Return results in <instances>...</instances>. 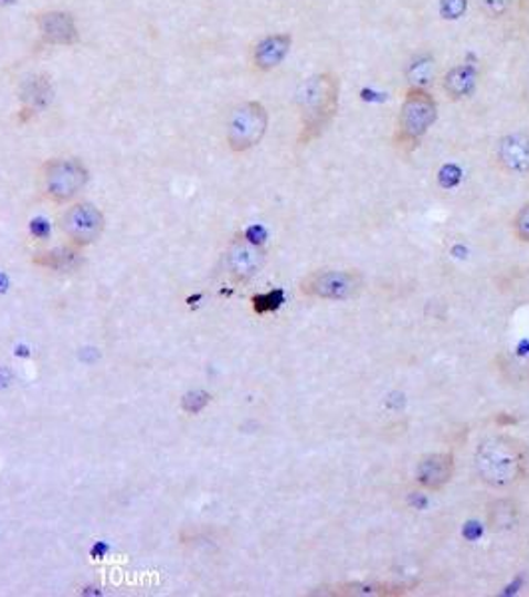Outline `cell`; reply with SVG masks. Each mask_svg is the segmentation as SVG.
I'll return each mask as SVG.
<instances>
[{"instance_id":"cell-22","label":"cell","mask_w":529,"mask_h":597,"mask_svg":"<svg viewBox=\"0 0 529 597\" xmlns=\"http://www.w3.org/2000/svg\"><path fill=\"white\" fill-rule=\"evenodd\" d=\"M526 81H528L529 84V61L528 64H526Z\"/></svg>"},{"instance_id":"cell-1","label":"cell","mask_w":529,"mask_h":597,"mask_svg":"<svg viewBox=\"0 0 529 597\" xmlns=\"http://www.w3.org/2000/svg\"><path fill=\"white\" fill-rule=\"evenodd\" d=\"M340 78L335 72H317L300 82L295 92V108L299 114V143L315 142L327 132L339 114Z\"/></svg>"},{"instance_id":"cell-14","label":"cell","mask_w":529,"mask_h":597,"mask_svg":"<svg viewBox=\"0 0 529 597\" xmlns=\"http://www.w3.org/2000/svg\"><path fill=\"white\" fill-rule=\"evenodd\" d=\"M81 247L72 244L52 247L49 252L34 255V264L46 267V269H54V271H68L81 262Z\"/></svg>"},{"instance_id":"cell-12","label":"cell","mask_w":529,"mask_h":597,"mask_svg":"<svg viewBox=\"0 0 529 597\" xmlns=\"http://www.w3.org/2000/svg\"><path fill=\"white\" fill-rule=\"evenodd\" d=\"M454 470H456V462L452 452H430L420 458L416 466V480L420 487L426 488L430 492H440L452 482Z\"/></svg>"},{"instance_id":"cell-19","label":"cell","mask_w":529,"mask_h":597,"mask_svg":"<svg viewBox=\"0 0 529 597\" xmlns=\"http://www.w3.org/2000/svg\"><path fill=\"white\" fill-rule=\"evenodd\" d=\"M511 227H514V235L521 244H529V202L519 207V212L516 213V217L511 222Z\"/></svg>"},{"instance_id":"cell-6","label":"cell","mask_w":529,"mask_h":597,"mask_svg":"<svg viewBox=\"0 0 529 597\" xmlns=\"http://www.w3.org/2000/svg\"><path fill=\"white\" fill-rule=\"evenodd\" d=\"M59 230L66 237V244L76 247H88L96 244L104 233L106 220L104 213L88 202H72L64 212L59 215Z\"/></svg>"},{"instance_id":"cell-3","label":"cell","mask_w":529,"mask_h":597,"mask_svg":"<svg viewBox=\"0 0 529 597\" xmlns=\"http://www.w3.org/2000/svg\"><path fill=\"white\" fill-rule=\"evenodd\" d=\"M436 120H438V100L434 98V94L429 88L409 86L400 102L394 143L406 152L416 150Z\"/></svg>"},{"instance_id":"cell-16","label":"cell","mask_w":529,"mask_h":597,"mask_svg":"<svg viewBox=\"0 0 529 597\" xmlns=\"http://www.w3.org/2000/svg\"><path fill=\"white\" fill-rule=\"evenodd\" d=\"M518 504L509 498L494 500L488 507V522L491 530L496 532H508L518 526Z\"/></svg>"},{"instance_id":"cell-10","label":"cell","mask_w":529,"mask_h":597,"mask_svg":"<svg viewBox=\"0 0 529 597\" xmlns=\"http://www.w3.org/2000/svg\"><path fill=\"white\" fill-rule=\"evenodd\" d=\"M499 170L509 175H529V136L511 132L501 136L494 148Z\"/></svg>"},{"instance_id":"cell-21","label":"cell","mask_w":529,"mask_h":597,"mask_svg":"<svg viewBox=\"0 0 529 597\" xmlns=\"http://www.w3.org/2000/svg\"><path fill=\"white\" fill-rule=\"evenodd\" d=\"M279 291H277V294L260 295V297H255V299H253V307H255V311H257V313H267V311H273V309H277V307H279Z\"/></svg>"},{"instance_id":"cell-9","label":"cell","mask_w":529,"mask_h":597,"mask_svg":"<svg viewBox=\"0 0 529 597\" xmlns=\"http://www.w3.org/2000/svg\"><path fill=\"white\" fill-rule=\"evenodd\" d=\"M42 41L51 46H74L81 41L78 24L71 12L44 11L34 17Z\"/></svg>"},{"instance_id":"cell-17","label":"cell","mask_w":529,"mask_h":597,"mask_svg":"<svg viewBox=\"0 0 529 597\" xmlns=\"http://www.w3.org/2000/svg\"><path fill=\"white\" fill-rule=\"evenodd\" d=\"M434 78H436V61H434L432 54H419V56L406 66V81H409V86L429 88Z\"/></svg>"},{"instance_id":"cell-20","label":"cell","mask_w":529,"mask_h":597,"mask_svg":"<svg viewBox=\"0 0 529 597\" xmlns=\"http://www.w3.org/2000/svg\"><path fill=\"white\" fill-rule=\"evenodd\" d=\"M468 7V0H442L440 12L444 19H459Z\"/></svg>"},{"instance_id":"cell-7","label":"cell","mask_w":529,"mask_h":597,"mask_svg":"<svg viewBox=\"0 0 529 597\" xmlns=\"http://www.w3.org/2000/svg\"><path fill=\"white\" fill-rule=\"evenodd\" d=\"M362 277L357 271L349 269H325L315 271L303 279L300 291L307 297L325 299V301H347L360 294Z\"/></svg>"},{"instance_id":"cell-2","label":"cell","mask_w":529,"mask_h":597,"mask_svg":"<svg viewBox=\"0 0 529 597\" xmlns=\"http://www.w3.org/2000/svg\"><path fill=\"white\" fill-rule=\"evenodd\" d=\"M528 448L508 435L488 436L474 455V470L486 487L506 490L516 487L528 470Z\"/></svg>"},{"instance_id":"cell-23","label":"cell","mask_w":529,"mask_h":597,"mask_svg":"<svg viewBox=\"0 0 529 597\" xmlns=\"http://www.w3.org/2000/svg\"><path fill=\"white\" fill-rule=\"evenodd\" d=\"M9 2H12V0H0V4H9Z\"/></svg>"},{"instance_id":"cell-5","label":"cell","mask_w":529,"mask_h":597,"mask_svg":"<svg viewBox=\"0 0 529 597\" xmlns=\"http://www.w3.org/2000/svg\"><path fill=\"white\" fill-rule=\"evenodd\" d=\"M269 130V111L257 100L243 102L231 110L225 140L233 153H245L260 146Z\"/></svg>"},{"instance_id":"cell-18","label":"cell","mask_w":529,"mask_h":597,"mask_svg":"<svg viewBox=\"0 0 529 597\" xmlns=\"http://www.w3.org/2000/svg\"><path fill=\"white\" fill-rule=\"evenodd\" d=\"M479 12L489 19V21H499L504 19L511 7H514V0H479Z\"/></svg>"},{"instance_id":"cell-11","label":"cell","mask_w":529,"mask_h":597,"mask_svg":"<svg viewBox=\"0 0 529 597\" xmlns=\"http://www.w3.org/2000/svg\"><path fill=\"white\" fill-rule=\"evenodd\" d=\"M265 265V252L253 239L241 237L231 244L228 252V271L237 281H250Z\"/></svg>"},{"instance_id":"cell-8","label":"cell","mask_w":529,"mask_h":597,"mask_svg":"<svg viewBox=\"0 0 529 597\" xmlns=\"http://www.w3.org/2000/svg\"><path fill=\"white\" fill-rule=\"evenodd\" d=\"M293 36L289 32H273L251 46L250 64L257 74L277 71L289 56Z\"/></svg>"},{"instance_id":"cell-15","label":"cell","mask_w":529,"mask_h":597,"mask_svg":"<svg viewBox=\"0 0 529 597\" xmlns=\"http://www.w3.org/2000/svg\"><path fill=\"white\" fill-rule=\"evenodd\" d=\"M52 98L51 82L46 76H31L29 81H24L21 90L22 111L27 114H36L44 108Z\"/></svg>"},{"instance_id":"cell-13","label":"cell","mask_w":529,"mask_h":597,"mask_svg":"<svg viewBox=\"0 0 529 597\" xmlns=\"http://www.w3.org/2000/svg\"><path fill=\"white\" fill-rule=\"evenodd\" d=\"M479 86V68L476 64L462 62L452 66L449 71L444 72L440 88L444 92V96L452 102L468 100L469 96H474V92L478 90Z\"/></svg>"},{"instance_id":"cell-4","label":"cell","mask_w":529,"mask_h":597,"mask_svg":"<svg viewBox=\"0 0 529 597\" xmlns=\"http://www.w3.org/2000/svg\"><path fill=\"white\" fill-rule=\"evenodd\" d=\"M88 183V170L76 158H52L39 170V192L56 205L76 202Z\"/></svg>"}]
</instances>
